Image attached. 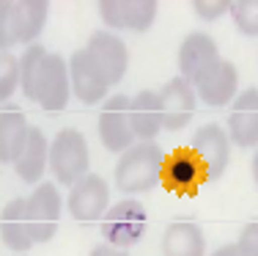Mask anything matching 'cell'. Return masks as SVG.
I'll return each instance as SVG.
<instances>
[{
  "label": "cell",
  "instance_id": "obj_1",
  "mask_svg": "<svg viewBox=\"0 0 258 256\" xmlns=\"http://www.w3.org/2000/svg\"><path fill=\"white\" fill-rule=\"evenodd\" d=\"M20 88L44 111H63L72 99L69 64L63 56L47 53L41 44H30L20 58Z\"/></svg>",
  "mask_w": 258,
  "mask_h": 256
},
{
  "label": "cell",
  "instance_id": "obj_2",
  "mask_svg": "<svg viewBox=\"0 0 258 256\" xmlns=\"http://www.w3.org/2000/svg\"><path fill=\"white\" fill-rule=\"evenodd\" d=\"M165 160H168V155L154 141H140V143L129 146L124 155L118 157V163H115V171H113L115 187L126 198L146 193V190H154L162 182Z\"/></svg>",
  "mask_w": 258,
  "mask_h": 256
},
{
  "label": "cell",
  "instance_id": "obj_3",
  "mask_svg": "<svg viewBox=\"0 0 258 256\" xmlns=\"http://www.w3.org/2000/svg\"><path fill=\"white\" fill-rule=\"evenodd\" d=\"M91 151L85 135L75 127H66L50 141V171L55 182L63 187H72L88 174Z\"/></svg>",
  "mask_w": 258,
  "mask_h": 256
},
{
  "label": "cell",
  "instance_id": "obj_4",
  "mask_svg": "<svg viewBox=\"0 0 258 256\" xmlns=\"http://www.w3.org/2000/svg\"><path fill=\"white\" fill-rule=\"evenodd\" d=\"M146 223H149L146 207L140 204L138 198H126L124 196L121 201H115V204L107 210V215L102 218L104 242L129 251L132 245H138V242L143 240Z\"/></svg>",
  "mask_w": 258,
  "mask_h": 256
},
{
  "label": "cell",
  "instance_id": "obj_5",
  "mask_svg": "<svg viewBox=\"0 0 258 256\" xmlns=\"http://www.w3.org/2000/svg\"><path fill=\"white\" fill-rule=\"evenodd\" d=\"M28 204V223H30V234L33 242H50L58 231V221H60V210H63V198H60L58 187L52 182H39L33 187V193L25 198Z\"/></svg>",
  "mask_w": 258,
  "mask_h": 256
},
{
  "label": "cell",
  "instance_id": "obj_6",
  "mask_svg": "<svg viewBox=\"0 0 258 256\" xmlns=\"http://www.w3.org/2000/svg\"><path fill=\"white\" fill-rule=\"evenodd\" d=\"M69 215L80 223L102 221L110 210V187L99 174H85L80 182H75L66 198Z\"/></svg>",
  "mask_w": 258,
  "mask_h": 256
},
{
  "label": "cell",
  "instance_id": "obj_7",
  "mask_svg": "<svg viewBox=\"0 0 258 256\" xmlns=\"http://www.w3.org/2000/svg\"><path fill=\"white\" fill-rule=\"evenodd\" d=\"M96 130H99L102 146L107 151H115V155H124L129 146L138 143V138L132 132V121H129V96L126 94H115L104 102Z\"/></svg>",
  "mask_w": 258,
  "mask_h": 256
},
{
  "label": "cell",
  "instance_id": "obj_8",
  "mask_svg": "<svg viewBox=\"0 0 258 256\" xmlns=\"http://www.w3.org/2000/svg\"><path fill=\"white\" fill-rule=\"evenodd\" d=\"M192 151L204 166V182H217L231 163V138L220 124H204L192 135Z\"/></svg>",
  "mask_w": 258,
  "mask_h": 256
},
{
  "label": "cell",
  "instance_id": "obj_9",
  "mask_svg": "<svg viewBox=\"0 0 258 256\" xmlns=\"http://www.w3.org/2000/svg\"><path fill=\"white\" fill-rule=\"evenodd\" d=\"M85 53L94 61V66L99 69V75L104 77L107 85H118L124 80L126 69H129V50L124 44V39L107 30H99L88 39Z\"/></svg>",
  "mask_w": 258,
  "mask_h": 256
},
{
  "label": "cell",
  "instance_id": "obj_10",
  "mask_svg": "<svg viewBox=\"0 0 258 256\" xmlns=\"http://www.w3.org/2000/svg\"><path fill=\"white\" fill-rule=\"evenodd\" d=\"M220 50H217V41L212 39L209 33H187L179 47V72L181 77L187 80L189 85H198L214 66L220 64Z\"/></svg>",
  "mask_w": 258,
  "mask_h": 256
},
{
  "label": "cell",
  "instance_id": "obj_11",
  "mask_svg": "<svg viewBox=\"0 0 258 256\" xmlns=\"http://www.w3.org/2000/svg\"><path fill=\"white\" fill-rule=\"evenodd\" d=\"M99 17L113 30L146 33L157 20V3L154 0H102Z\"/></svg>",
  "mask_w": 258,
  "mask_h": 256
},
{
  "label": "cell",
  "instance_id": "obj_12",
  "mask_svg": "<svg viewBox=\"0 0 258 256\" xmlns=\"http://www.w3.org/2000/svg\"><path fill=\"white\" fill-rule=\"evenodd\" d=\"M228 138L239 149L258 146V88H244L236 94L228 111Z\"/></svg>",
  "mask_w": 258,
  "mask_h": 256
},
{
  "label": "cell",
  "instance_id": "obj_13",
  "mask_svg": "<svg viewBox=\"0 0 258 256\" xmlns=\"http://www.w3.org/2000/svg\"><path fill=\"white\" fill-rule=\"evenodd\" d=\"M159 102H162V119H165V130L179 132L192 121L195 105H198V94L184 77H173L162 85L159 91Z\"/></svg>",
  "mask_w": 258,
  "mask_h": 256
},
{
  "label": "cell",
  "instance_id": "obj_14",
  "mask_svg": "<svg viewBox=\"0 0 258 256\" xmlns=\"http://www.w3.org/2000/svg\"><path fill=\"white\" fill-rule=\"evenodd\" d=\"M69 64V83H72V94L77 96L83 105H96L107 96L110 85L104 83V77L99 75V69L94 66V61L88 58L85 50L72 53Z\"/></svg>",
  "mask_w": 258,
  "mask_h": 256
},
{
  "label": "cell",
  "instance_id": "obj_15",
  "mask_svg": "<svg viewBox=\"0 0 258 256\" xmlns=\"http://www.w3.org/2000/svg\"><path fill=\"white\" fill-rule=\"evenodd\" d=\"M129 121H132V132L138 141H154L165 130L159 91H138L129 99Z\"/></svg>",
  "mask_w": 258,
  "mask_h": 256
},
{
  "label": "cell",
  "instance_id": "obj_16",
  "mask_svg": "<svg viewBox=\"0 0 258 256\" xmlns=\"http://www.w3.org/2000/svg\"><path fill=\"white\" fill-rule=\"evenodd\" d=\"M236 88H239V72L231 61H220L212 72L195 85L198 99L209 108H225L228 102L236 99Z\"/></svg>",
  "mask_w": 258,
  "mask_h": 256
},
{
  "label": "cell",
  "instance_id": "obj_17",
  "mask_svg": "<svg viewBox=\"0 0 258 256\" xmlns=\"http://www.w3.org/2000/svg\"><path fill=\"white\" fill-rule=\"evenodd\" d=\"M0 240L6 242L9 251H17V253H25L36 245L33 234H30V223H28L25 198H11L0 210Z\"/></svg>",
  "mask_w": 258,
  "mask_h": 256
},
{
  "label": "cell",
  "instance_id": "obj_18",
  "mask_svg": "<svg viewBox=\"0 0 258 256\" xmlns=\"http://www.w3.org/2000/svg\"><path fill=\"white\" fill-rule=\"evenodd\" d=\"M165 185L176 193H195L204 182V166L192 149H179L165 160Z\"/></svg>",
  "mask_w": 258,
  "mask_h": 256
},
{
  "label": "cell",
  "instance_id": "obj_19",
  "mask_svg": "<svg viewBox=\"0 0 258 256\" xmlns=\"http://www.w3.org/2000/svg\"><path fill=\"white\" fill-rule=\"evenodd\" d=\"M30 135V124L20 108H3L0 111V163L14 166L22 155Z\"/></svg>",
  "mask_w": 258,
  "mask_h": 256
},
{
  "label": "cell",
  "instance_id": "obj_20",
  "mask_svg": "<svg viewBox=\"0 0 258 256\" xmlns=\"http://www.w3.org/2000/svg\"><path fill=\"white\" fill-rule=\"evenodd\" d=\"M47 168H50V141H47V135L39 127H30L28 143H25V149H22V155L17 157L14 171L22 182L39 185Z\"/></svg>",
  "mask_w": 258,
  "mask_h": 256
},
{
  "label": "cell",
  "instance_id": "obj_21",
  "mask_svg": "<svg viewBox=\"0 0 258 256\" xmlns=\"http://www.w3.org/2000/svg\"><path fill=\"white\" fill-rule=\"evenodd\" d=\"M162 256H206L204 229L192 221H176L162 234Z\"/></svg>",
  "mask_w": 258,
  "mask_h": 256
},
{
  "label": "cell",
  "instance_id": "obj_22",
  "mask_svg": "<svg viewBox=\"0 0 258 256\" xmlns=\"http://www.w3.org/2000/svg\"><path fill=\"white\" fill-rule=\"evenodd\" d=\"M17 6V22H20V41L22 44H36L41 30L50 17V3L47 0H14Z\"/></svg>",
  "mask_w": 258,
  "mask_h": 256
},
{
  "label": "cell",
  "instance_id": "obj_23",
  "mask_svg": "<svg viewBox=\"0 0 258 256\" xmlns=\"http://www.w3.org/2000/svg\"><path fill=\"white\" fill-rule=\"evenodd\" d=\"M228 14L242 36H247V39L258 36V0H233Z\"/></svg>",
  "mask_w": 258,
  "mask_h": 256
},
{
  "label": "cell",
  "instance_id": "obj_24",
  "mask_svg": "<svg viewBox=\"0 0 258 256\" xmlns=\"http://www.w3.org/2000/svg\"><path fill=\"white\" fill-rule=\"evenodd\" d=\"M20 44V22H17L14 0H0V53H9Z\"/></svg>",
  "mask_w": 258,
  "mask_h": 256
},
{
  "label": "cell",
  "instance_id": "obj_25",
  "mask_svg": "<svg viewBox=\"0 0 258 256\" xmlns=\"http://www.w3.org/2000/svg\"><path fill=\"white\" fill-rule=\"evenodd\" d=\"M20 88V58L0 53V102H9Z\"/></svg>",
  "mask_w": 258,
  "mask_h": 256
},
{
  "label": "cell",
  "instance_id": "obj_26",
  "mask_svg": "<svg viewBox=\"0 0 258 256\" xmlns=\"http://www.w3.org/2000/svg\"><path fill=\"white\" fill-rule=\"evenodd\" d=\"M189 9H192L201 20L214 22V20H220V17H225L231 11V0H192Z\"/></svg>",
  "mask_w": 258,
  "mask_h": 256
},
{
  "label": "cell",
  "instance_id": "obj_27",
  "mask_svg": "<svg viewBox=\"0 0 258 256\" xmlns=\"http://www.w3.org/2000/svg\"><path fill=\"white\" fill-rule=\"evenodd\" d=\"M236 245L242 248L244 256H258V221L247 223V226L242 229V234H239Z\"/></svg>",
  "mask_w": 258,
  "mask_h": 256
},
{
  "label": "cell",
  "instance_id": "obj_28",
  "mask_svg": "<svg viewBox=\"0 0 258 256\" xmlns=\"http://www.w3.org/2000/svg\"><path fill=\"white\" fill-rule=\"evenodd\" d=\"M91 256H129L124 248H115V245H110V242H99V245L91 251Z\"/></svg>",
  "mask_w": 258,
  "mask_h": 256
},
{
  "label": "cell",
  "instance_id": "obj_29",
  "mask_svg": "<svg viewBox=\"0 0 258 256\" xmlns=\"http://www.w3.org/2000/svg\"><path fill=\"white\" fill-rule=\"evenodd\" d=\"M209 256H244V253H242V248H239L236 242H228V245L217 248V251H214V253H209Z\"/></svg>",
  "mask_w": 258,
  "mask_h": 256
},
{
  "label": "cell",
  "instance_id": "obj_30",
  "mask_svg": "<svg viewBox=\"0 0 258 256\" xmlns=\"http://www.w3.org/2000/svg\"><path fill=\"white\" fill-rule=\"evenodd\" d=\"M250 168H253V179H255V185H258V149H255V155H253V163H250Z\"/></svg>",
  "mask_w": 258,
  "mask_h": 256
}]
</instances>
